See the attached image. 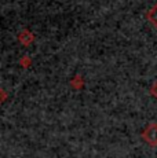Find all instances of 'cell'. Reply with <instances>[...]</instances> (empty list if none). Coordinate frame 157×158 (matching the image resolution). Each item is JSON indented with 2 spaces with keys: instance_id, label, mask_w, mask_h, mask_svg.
I'll return each mask as SVG.
<instances>
[{
  "instance_id": "obj_2",
  "label": "cell",
  "mask_w": 157,
  "mask_h": 158,
  "mask_svg": "<svg viewBox=\"0 0 157 158\" xmlns=\"http://www.w3.org/2000/svg\"><path fill=\"white\" fill-rule=\"evenodd\" d=\"M18 41L23 45V47H28L35 41V35L32 32H29L28 29H23L22 32L18 35Z\"/></svg>"
},
{
  "instance_id": "obj_1",
  "label": "cell",
  "mask_w": 157,
  "mask_h": 158,
  "mask_svg": "<svg viewBox=\"0 0 157 158\" xmlns=\"http://www.w3.org/2000/svg\"><path fill=\"white\" fill-rule=\"evenodd\" d=\"M142 139L152 147H157V123H150L142 132Z\"/></svg>"
},
{
  "instance_id": "obj_3",
  "label": "cell",
  "mask_w": 157,
  "mask_h": 158,
  "mask_svg": "<svg viewBox=\"0 0 157 158\" xmlns=\"http://www.w3.org/2000/svg\"><path fill=\"white\" fill-rule=\"evenodd\" d=\"M146 18H147V21L157 29V3L146 13Z\"/></svg>"
},
{
  "instance_id": "obj_4",
  "label": "cell",
  "mask_w": 157,
  "mask_h": 158,
  "mask_svg": "<svg viewBox=\"0 0 157 158\" xmlns=\"http://www.w3.org/2000/svg\"><path fill=\"white\" fill-rule=\"evenodd\" d=\"M150 95H152L153 98L157 101V80L153 83V85L150 87Z\"/></svg>"
},
{
  "instance_id": "obj_5",
  "label": "cell",
  "mask_w": 157,
  "mask_h": 158,
  "mask_svg": "<svg viewBox=\"0 0 157 158\" xmlns=\"http://www.w3.org/2000/svg\"><path fill=\"white\" fill-rule=\"evenodd\" d=\"M19 63H21V66H23V68H28V66L31 65V59H29L28 56H23L22 59L19 60Z\"/></svg>"
}]
</instances>
